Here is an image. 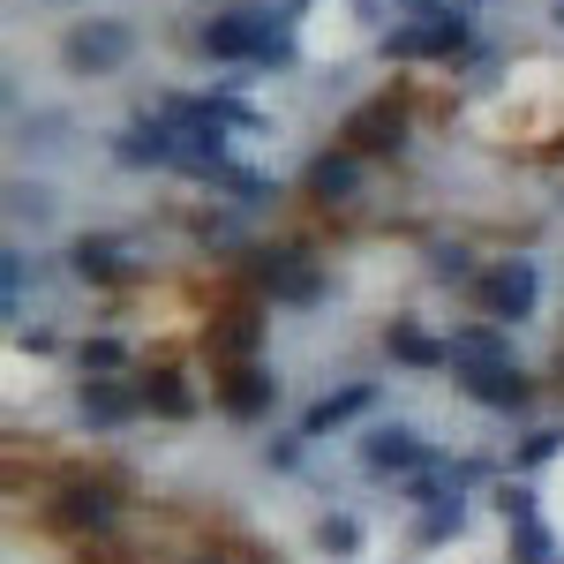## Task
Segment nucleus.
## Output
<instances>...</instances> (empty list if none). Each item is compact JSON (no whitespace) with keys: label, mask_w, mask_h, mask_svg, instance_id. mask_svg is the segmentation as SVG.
Masks as SVG:
<instances>
[{"label":"nucleus","mask_w":564,"mask_h":564,"mask_svg":"<svg viewBox=\"0 0 564 564\" xmlns=\"http://www.w3.org/2000/svg\"><path fill=\"white\" fill-rule=\"evenodd\" d=\"M129 53H135V23H121V15H84L61 39V68L68 76H113V68H129Z\"/></svg>","instance_id":"1"},{"label":"nucleus","mask_w":564,"mask_h":564,"mask_svg":"<svg viewBox=\"0 0 564 564\" xmlns=\"http://www.w3.org/2000/svg\"><path fill=\"white\" fill-rule=\"evenodd\" d=\"M249 279H257L271 302H286V308H316L324 302V271L308 263V249H257V257H249Z\"/></svg>","instance_id":"2"},{"label":"nucleus","mask_w":564,"mask_h":564,"mask_svg":"<svg viewBox=\"0 0 564 564\" xmlns=\"http://www.w3.org/2000/svg\"><path fill=\"white\" fill-rule=\"evenodd\" d=\"M271 23H279V15H263V8H226V15H212V23L196 31V53H204V61H234V68H257Z\"/></svg>","instance_id":"3"},{"label":"nucleus","mask_w":564,"mask_h":564,"mask_svg":"<svg viewBox=\"0 0 564 564\" xmlns=\"http://www.w3.org/2000/svg\"><path fill=\"white\" fill-rule=\"evenodd\" d=\"M475 302L489 308V324H527L534 316V302H542V271L527 257H512V263H489L475 279Z\"/></svg>","instance_id":"4"},{"label":"nucleus","mask_w":564,"mask_h":564,"mask_svg":"<svg viewBox=\"0 0 564 564\" xmlns=\"http://www.w3.org/2000/svg\"><path fill=\"white\" fill-rule=\"evenodd\" d=\"M113 159L121 166H181V129L166 121V113H135V121H121L113 129Z\"/></svg>","instance_id":"5"},{"label":"nucleus","mask_w":564,"mask_h":564,"mask_svg":"<svg viewBox=\"0 0 564 564\" xmlns=\"http://www.w3.org/2000/svg\"><path fill=\"white\" fill-rule=\"evenodd\" d=\"M436 452L422 444V430H406V422H384V430H369V444H361V467L377 481H406V475H422Z\"/></svg>","instance_id":"6"},{"label":"nucleus","mask_w":564,"mask_h":564,"mask_svg":"<svg viewBox=\"0 0 564 564\" xmlns=\"http://www.w3.org/2000/svg\"><path fill=\"white\" fill-rule=\"evenodd\" d=\"M339 143L347 151H361V159H384V151H399L406 143V106L399 98H369V106H354L347 113V129H339Z\"/></svg>","instance_id":"7"},{"label":"nucleus","mask_w":564,"mask_h":564,"mask_svg":"<svg viewBox=\"0 0 564 564\" xmlns=\"http://www.w3.org/2000/svg\"><path fill=\"white\" fill-rule=\"evenodd\" d=\"M361 188H369V159L347 151V143L324 151V159H308V174H302V196H308V204H324V212H332V204H354Z\"/></svg>","instance_id":"8"},{"label":"nucleus","mask_w":564,"mask_h":564,"mask_svg":"<svg viewBox=\"0 0 564 564\" xmlns=\"http://www.w3.org/2000/svg\"><path fill=\"white\" fill-rule=\"evenodd\" d=\"M61 527H84V534H106V527L121 520V489L113 481H90V475H76V481H61Z\"/></svg>","instance_id":"9"},{"label":"nucleus","mask_w":564,"mask_h":564,"mask_svg":"<svg viewBox=\"0 0 564 564\" xmlns=\"http://www.w3.org/2000/svg\"><path fill=\"white\" fill-rule=\"evenodd\" d=\"M422 23V61H459L475 45V15L467 8H436V0H406Z\"/></svg>","instance_id":"10"},{"label":"nucleus","mask_w":564,"mask_h":564,"mask_svg":"<svg viewBox=\"0 0 564 564\" xmlns=\"http://www.w3.org/2000/svg\"><path fill=\"white\" fill-rule=\"evenodd\" d=\"M218 406H226L234 422H263V414L279 406V377H271L263 361H234L226 384H218Z\"/></svg>","instance_id":"11"},{"label":"nucleus","mask_w":564,"mask_h":564,"mask_svg":"<svg viewBox=\"0 0 564 564\" xmlns=\"http://www.w3.org/2000/svg\"><path fill=\"white\" fill-rule=\"evenodd\" d=\"M68 271L84 286H113V279H135V249L113 234H84V241H68Z\"/></svg>","instance_id":"12"},{"label":"nucleus","mask_w":564,"mask_h":564,"mask_svg":"<svg viewBox=\"0 0 564 564\" xmlns=\"http://www.w3.org/2000/svg\"><path fill=\"white\" fill-rule=\"evenodd\" d=\"M76 414H84L90 430H121V422L143 414V391L113 384V377H84V384H76Z\"/></svg>","instance_id":"13"},{"label":"nucleus","mask_w":564,"mask_h":564,"mask_svg":"<svg viewBox=\"0 0 564 564\" xmlns=\"http://www.w3.org/2000/svg\"><path fill=\"white\" fill-rule=\"evenodd\" d=\"M459 391H467L475 406H489V414H527V406H534V384H527L520 361H505V369H475V377H459Z\"/></svg>","instance_id":"14"},{"label":"nucleus","mask_w":564,"mask_h":564,"mask_svg":"<svg viewBox=\"0 0 564 564\" xmlns=\"http://www.w3.org/2000/svg\"><path fill=\"white\" fill-rule=\"evenodd\" d=\"M505 361H512V339H505V324H459V332H452V377L505 369Z\"/></svg>","instance_id":"15"},{"label":"nucleus","mask_w":564,"mask_h":564,"mask_svg":"<svg viewBox=\"0 0 564 564\" xmlns=\"http://www.w3.org/2000/svg\"><path fill=\"white\" fill-rule=\"evenodd\" d=\"M377 406V384H339V391H324L316 406L302 414V436L316 444V436H332V430H347L354 414H369Z\"/></svg>","instance_id":"16"},{"label":"nucleus","mask_w":564,"mask_h":564,"mask_svg":"<svg viewBox=\"0 0 564 564\" xmlns=\"http://www.w3.org/2000/svg\"><path fill=\"white\" fill-rule=\"evenodd\" d=\"M384 354L399 361V369H452V339H436V332H422V324H391Z\"/></svg>","instance_id":"17"},{"label":"nucleus","mask_w":564,"mask_h":564,"mask_svg":"<svg viewBox=\"0 0 564 564\" xmlns=\"http://www.w3.org/2000/svg\"><path fill=\"white\" fill-rule=\"evenodd\" d=\"M135 391H143V406L166 414V422H188V414H196V391H188L181 369H151V377H135Z\"/></svg>","instance_id":"18"},{"label":"nucleus","mask_w":564,"mask_h":564,"mask_svg":"<svg viewBox=\"0 0 564 564\" xmlns=\"http://www.w3.org/2000/svg\"><path fill=\"white\" fill-rule=\"evenodd\" d=\"M257 339H263V316L257 308H234V316H218L212 354L218 361H257Z\"/></svg>","instance_id":"19"},{"label":"nucleus","mask_w":564,"mask_h":564,"mask_svg":"<svg viewBox=\"0 0 564 564\" xmlns=\"http://www.w3.org/2000/svg\"><path fill=\"white\" fill-rule=\"evenodd\" d=\"M459 527H467V497H436L430 512L414 520V542H452Z\"/></svg>","instance_id":"20"},{"label":"nucleus","mask_w":564,"mask_h":564,"mask_svg":"<svg viewBox=\"0 0 564 564\" xmlns=\"http://www.w3.org/2000/svg\"><path fill=\"white\" fill-rule=\"evenodd\" d=\"M430 279H436V286H475L481 271H475V257H467L459 241H436V249H430Z\"/></svg>","instance_id":"21"},{"label":"nucleus","mask_w":564,"mask_h":564,"mask_svg":"<svg viewBox=\"0 0 564 564\" xmlns=\"http://www.w3.org/2000/svg\"><path fill=\"white\" fill-rule=\"evenodd\" d=\"M8 212L45 226V218H53V188H45V181H15V188H8Z\"/></svg>","instance_id":"22"},{"label":"nucleus","mask_w":564,"mask_h":564,"mask_svg":"<svg viewBox=\"0 0 564 564\" xmlns=\"http://www.w3.org/2000/svg\"><path fill=\"white\" fill-rule=\"evenodd\" d=\"M316 542H324L332 557H354V550H361V520H347V512H324V520H316Z\"/></svg>","instance_id":"23"},{"label":"nucleus","mask_w":564,"mask_h":564,"mask_svg":"<svg viewBox=\"0 0 564 564\" xmlns=\"http://www.w3.org/2000/svg\"><path fill=\"white\" fill-rule=\"evenodd\" d=\"M512 557H520V564H557V542H550V527H542V520L512 527Z\"/></svg>","instance_id":"24"},{"label":"nucleus","mask_w":564,"mask_h":564,"mask_svg":"<svg viewBox=\"0 0 564 564\" xmlns=\"http://www.w3.org/2000/svg\"><path fill=\"white\" fill-rule=\"evenodd\" d=\"M76 361H84V377H113V369L129 361V347H121V339H84Z\"/></svg>","instance_id":"25"},{"label":"nucleus","mask_w":564,"mask_h":564,"mask_svg":"<svg viewBox=\"0 0 564 564\" xmlns=\"http://www.w3.org/2000/svg\"><path fill=\"white\" fill-rule=\"evenodd\" d=\"M218 188H226V196H241V204H271V196H279L263 174H241V166H226V181H218Z\"/></svg>","instance_id":"26"},{"label":"nucleus","mask_w":564,"mask_h":564,"mask_svg":"<svg viewBox=\"0 0 564 564\" xmlns=\"http://www.w3.org/2000/svg\"><path fill=\"white\" fill-rule=\"evenodd\" d=\"M557 444H564V430H527L520 436V467H550V459H557Z\"/></svg>","instance_id":"27"},{"label":"nucleus","mask_w":564,"mask_h":564,"mask_svg":"<svg viewBox=\"0 0 564 564\" xmlns=\"http://www.w3.org/2000/svg\"><path fill=\"white\" fill-rule=\"evenodd\" d=\"M497 512H505L512 527H527V520H534V489H527V481H505V497H497Z\"/></svg>","instance_id":"28"},{"label":"nucleus","mask_w":564,"mask_h":564,"mask_svg":"<svg viewBox=\"0 0 564 564\" xmlns=\"http://www.w3.org/2000/svg\"><path fill=\"white\" fill-rule=\"evenodd\" d=\"M384 61H422V23H399V31H384Z\"/></svg>","instance_id":"29"},{"label":"nucleus","mask_w":564,"mask_h":564,"mask_svg":"<svg viewBox=\"0 0 564 564\" xmlns=\"http://www.w3.org/2000/svg\"><path fill=\"white\" fill-rule=\"evenodd\" d=\"M302 444H308L302 430H294V436H279V444H263V467H279V475H294V467H302Z\"/></svg>","instance_id":"30"},{"label":"nucleus","mask_w":564,"mask_h":564,"mask_svg":"<svg viewBox=\"0 0 564 564\" xmlns=\"http://www.w3.org/2000/svg\"><path fill=\"white\" fill-rule=\"evenodd\" d=\"M15 347H23V354H53L61 339H53V332H39V324H15Z\"/></svg>","instance_id":"31"},{"label":"nucleus","mask_w":564,"mask_h":564,"mask_svg":"<svg viewBox=\"0 0 564 564\" xmlns=\"http://www.w3.org/2000/svg\"><path fill=\"white\" fill-rule=\"evenodd\" d=\"M354 15H361V23H377V15H384V0H354Z\"/></svg>","instance_id":"32"},{"label":"nucleus","mask_w":564,"mask_h":564,"mask_svg":"<svg viewBox=\"0 0 564 564\" xmlns=\"http://www.w3.org/2000/svg\"><path fill=\"white\" fill-rule=\"evenodd\" d=\"M188 564H241V557H218V550H204V557H188Z\"/></svg>","instance_id":"33"},{"label":"nucleus","mask_w":564,"mask_h":564,"mask_svg":"<svg viewBox=\"0 0 564 564\" xmlns=\"http://www.w3.org/2000/svg\"><path fill=\"white\" fill-rule=\"evenodd\" d=\"M557 23H564V0H557Z\"/></svg>","instance_id":"34"}]
</instances>
